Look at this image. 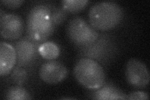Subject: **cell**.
<instances>
[{"instance_id":"6da1fadb","label":"cell","mask_w":150,"mask_h":100,"mask_svg":"<svg viewBox=\"0 0 150 100\" xmlns=\"http://www.w3.org/2000/svg\"><path fill=\"white\" fill-rule=\"evenodd\" d=\"M50 7L39 4L32 8L26 19L28 38L36 44H42L53 35L55 28Z\"/></svg>"},{"instance_id":"7a4b0ae2","label":"cell","mask_w":150,"mask_h":100,"mask_svg":"<svg viewBox=\"0 0 150 100\" xmlns=\"http://www.w3.org/2000/svg\"><path fill=\"white\" fill-rule=\"evenodd\" d=\"M123 9L115 2L102 1L94 4L88 13L90 25L96 30L108 31L116 27L123 21Z\"/></svg>"},{"instance_id":"3957f363","label":"cell","mask_w":150,"mask_h":100,"mask_svg":"<svg viewBox=\"0 0 150 100\" xmlns=\"http://www.w3.org/2000/svg\"><path fill=\"white\" fill-rule=\"evenodd\" d=\"M73 72L78 82L88 89H99L105 84V71L93 59L83 58L79 60L74 66Z\"/></svg>"},{"instance_id":"277c9868","label":"cell","mask_w":150,"mask_h":100,"mask_svg":"<svg viewBox=\"0 0 150 100\" xmlns=\"http://www.w3.org/2000/svg\"><path fill=\"white\" fill-rule=\"evenodd\" d=\"M67 33L70 40L80 46L91 45L99 37L98 32L81 17L73 18L69 21Z\"/></svg>"},{"instance_id":"5b68a950","label":"cell","mask_w":150,"mask_h":100,"mask_svg":"<svg viewBox=\"0 0 150 100\" xmlns=\"http://www.w3.org/2000/svg\"><path fill=\"white\" fill-rule=\"evenodd\" d=\"M126 78L132 87L142 89L149 84L150 75L146 65L142 61L131 58L126 63Z\"/></svg>"},{"instance_id":"8992f818","label":"cell","mask_w":150,"mask_h":100,"mask_svg":"<svg viewBox=\"0 0 150 100\" xmlns=\"http://www.w3.org/2000/svg\"><path fill=\"white\" fill-rule=\"evenodd\" d=\"M24 29V21L16 14L4 13L1 15L0 31L3 38L8 40H18L22 36Z\"/></svg>"},{"instance_id":"52a82bcc","label":"cell","mask_w":150,"mask_h":100,"mask_svg":"<svg viewBox=\"0 0 150 100\" xmlns=\"http://www.w3.org/2000/svg\"><path fill=\"white\" fill-rule=\"evenodd\" d=\"M68 71L67 67L60 61L49 60L41 66L39 76L44 82L54 84L63 81L67 77Z\"/></svg>"},{"instance_id":"ba28073f","label":"cell","mask_w":150,"mask_h":100,"mask_svg":"<svg viewBox=\"0 0 150 100\" xmlns=\"http://www.w3.org/2000/svg\"><path fill=\"white\" fill-rule=\"evenodd\" d=\"M30 38H23L19 40L15 45V49L17 55V61L19 65L25 66L31 63L39 53V46Z\"/></svg>"},{"instance_id":"9c48e42d","label":"cell","mask_w":150,"mask_h":100,"mask_svg":"<svg viewBox=\"0 0 150 100\" xmlns=\"http://www.w3.org/2000/svg\"><path fill=\"white\" fill-rule=\"evenodd\" d=\"M17 61L16 50L12 45L6 42L0 43V75H8Z\"/></svg>"},{"instance_id":"30bf717a","label":"cell","mask_w":150,"mask_h":100,"mask_svg":"<svg viewBox=\"0 0 150 100\" xmlns=\"http://www.w3.org/2000/svg\"><path fill=\"white\" fill-rule=\"evenodd\" d=\"M94 98L101 100L127 99V96L118 88L112 86H105L99 88L94 95Z\"/></svg>"},{"instance_id":"8fae6325","label":"cell","mask_w":150,"mask_h":100,"mask_svg":"<svg viewBox=\"0 0 150 100\" xmlns=\"http://www.w3.org/2000/svg\"><path fill=\"white\" fill-rule=\"evenodd\" d=\"M40 55L47 60H53L58 58L60 50L57 45L53 42H45L39 46Z\"/></svg>"},{"instance_id":"7c38bea8","label":"cell","mask_w":150,"mask_h":100,"mask_svg":"<svg viewBox=\"0 0 150 100\" xmlns=\"http://www.w3.org/2000/svg\"><path fill=\"white\" fill-rule=\"evenodd\" d=\"M6 99L8 100H27L32 99L27 90L19 86L9 88L6 93Z\"/></svg>"},{"instance_id":"4fadbf2b","label":"cell","mask_w":150,"mask_h":100,"mask_svg":"<svg viewBox=\"0 0 150 100\" xmlns=\"http://www.w3.org/2000/svg\"><path fill=\"white\" fill-rule=\"evenodd\" d=\"M62 3L63 8L66 11L76 13L85 8L89 1L87 0H63Z\"/></svg>"},{"instance_id":"5bb4252c","label":"cell","mask_w":150,"mask_h":100,"mask_svg":"<svg viewBox=\"0 0 150 100\" xmlns=\"http://www.w3.org/2000/svg\"><path fill=\"white\" fill-rule=\"evenodd\" d=\"M52 11L53 20L55 25L57 26L63 23L67 17V12L62 8H54Z\"/></svg>"},{"instance_id":"9a60e30c","label":"cell","mask_w":150,"mask_h":100,"mask_svg":"<svg viewBox=\"0 0 150 100\" xmlns=\"http://www.w3.org/2000/svg\"><path fill=\"white\" fill-rule=\"evenodd\" d=\"M12 78L14 82L18 84L24 83L27 78L26 71L21 68L15 69L12 73Z\"/></svg>"},{"instance_id":"2e32d148","label":"cell","mask_w":150,"mask_h":100,"mask_svg":"<svg viewBox=\"0 0 150 100\" xmlns=\"http://www.w3.org/2000/svg\"><path fill=\"white\" fill-rule=\"evenodd\" d=\"M148 93L143 91H134L130 93L127 97V99L130 100H148L149 99Z\"/></svg>"},{"instance_id":"e0dca14e","label":"cell","mask_w":150,"mask_h":100,"mask_svg":"<svg viewBox=\"0 0 150 100\" xmlns=\"http://www.w3.org/2000/svg\"><path fill=\"white\" fill-rule=\"evenodd\" d=\"M1 3L3 5L8 8L15 9L20 7L22 4L24 3V1H21V0H3Z\"/></svg>"}]
</instances>
